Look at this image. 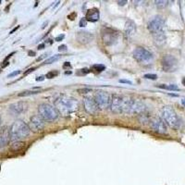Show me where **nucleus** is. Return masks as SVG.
I'll return each mask as SVG.
<instances>
[{
  "label": "nucleus",
  "mask_w": 185,
  "mask_h": 185,
  "mask_svg": "<svg viewBox=\"0 0 185 185\" xmlns=\"http://www.w3.org/2000/svg\"><path fill=\"white\" fill-rule=\"evenodd\" d=\"M146 111V106L140 100L129 96H123L120 107V114H138L142 115Z\"/></svg>",
  "instance_id": "nucleus-2"
},
{
  "label": "nucleus",
  "mask_w": 185,
  "mask_h": 185,
  "mask_svg": "<svg viewBox=\"0 0 185 185\" xmlns=\"http://www.w3.org/2000/svg\"><path fill=\"white\" fill-rule=\"evenodd\" d=\"M58 74H59V72L57 70H52V71H49L47 74H46V77L49 78V79H52V78H55Z\"/></svg>",
  "instance_id": "nucleus-28"
},
{
  "label": "nucleus",
  "mask_w": 185,
  "mask_h": 185,
  "mask_svg": "<svg viewBox=\"0 0 185 185\" xmlns=\"http://www.w3.org/2000/svg\"><path fill=\"white\" fill-rule=\"evenodd\" d=\"M83 105H84L85 110L91 115L96 114L99 109L95 99L92 97H90V96H86L83 98Z\"/></svg>",
  "instance_id": "nucleus-13"
},
{
  "label": "nucleus",
  "mask_w": 185,
  "mask_h": 185,
  "mask_svg": "<svg viewBox=\"0 0 185 185\" xmlns=\"http://www.w3.org/2000/svg\"><path fill=\"white\" fill-rule=\"evenodd\" d=\"M71 73V71H67V72H65V74H70Z\"/></svg>",
  "instance_id": "nucleus-45"
},
{
  "label": "nucleus",
  "mask_w": 185,
  "mask_h": 185,
  "mask_svg": "<svg viewBox=\"0 0 185 185\" xmlns=\"http://www.w3.org/2000/svg\"><path fill=\"white\" fill-rule=\"evenodd\" d=\"M1 122H2V119H1V116H0V125H1Z\"/></svg>",
  "instance_id": "nucleus-46"
},
{
  "label": "nucleus",
  "mask_w": 185,
  "mask_h": 185,
  "mask_svg": "<svg viewBox=\"0 0 185 185\" xmlns=\"http://www.w3.org/2000/svg\"><path fill=\"white\" fill-rule=\"evenodd\" d=\"M92 91V89H89V88H83V89H80V90H78V92H82L83 94H85V92H91Z\"/></svg>",
  "instance_id": "nucleus-32"
},
{
  "label": "nucleus",
  "mask_w": 185,
  "mask_h": 185,
  "mask_svg": "<svg viewBox=\"0 0 185 185\" xmlns=\"http://www.w3.org/2000/svg\"><path fill=\"white\" fill-rule=\"evenodd\" d=\"M63 68H64V69H67V68H71V65H70V62H65V63L63 64Z\"/></svg>",
  "instance_id": "nucleus-36"
},
{
  "label": "nucleus",
  "mask_w": 185,
  "mask_h": 185,
  "mask_svg": "<svg viewBox=\"0 0 185 185\" xmlns=\"http://www.w3.org/2000/svg\"><path fill=\"white\" fill-rule=\"evenodd\" d=\"M118 4L119 6H125L127 4V1H126V0H124V1H118Z\"/></svg>",
  "instance_id": "nucleus-38"
},
{
  "label": "nucleus",
  "mask_w": 185,
  "mask_h": 185,
  "mask_svg": "<svg viewBox=\"0 0 185 185\" xmlns=\"http://www.w3.org/2000/svg\"><path fill=\"white\" fill-rule=\"evenodd\" d=\"M99 17H100V13H99L98 9H89L86 12V21H97L99 20Z\"/></svg>",
  "instance_id": "nucleus-20"
},
{
  "label": "nucleus",
  "mask_w": 185,
  "mask_h": 185,
  "mask_svg": "<svg viewBox=\"0 0 185 185\" xmlns=\"http://www.w3.org/2000/svg\"><path fill=\"white\" fill-rule=\"evenodd\" d=\"M132 55L136 61H138L139 63L145 64V65L151 64L152 61L154 60L153 54L149 50L142 47V46H138V47H136L134 49Z\"/></svg>",
  "instance_id": "nucleus-6"
},
{
  "label": "nucleus",
  "mask_w": 185,
  "mask_h": 185,
  "mask_svg": "<svg viewBox=\"0 0 185 185\" xmlns=\"http://www.w3.org/2000/svg\"><path fill=\"white\" fill-rule=\"evenodd\" d=\"M20 73H21V70H16V71H13V72L9 73V74L8 75V77H9V78L14 77V76H16V75H18V74H20Z\"/></svg>",
  "instance_id": "nucleus-31"
},
{
  "label": "nucleus",
  "mask_w": 185,
  "mask_h": 185,
  "mask_svg": "<svg viewBox=\"0 0 185 185\" xmlns=\"http://www.w3.org/2000/svg\"><path fill=\"white\" fill-rule=\"evenodd\" d=\"M122 97H123V96H119V95H113L112 96L109 108L113 113L120 114V107H121Z\"/></svg>",
  "instance_id": "nucleus-16"
},
{
  "label": "nucleus",
  "mask_w": 185,
  "mask_h": 185,
  "mask_svg": "<svg viewBox=\"0 0 185 185\" xmlns=\"http://www.w3.org/2000/svg\"><path fill=\"white\" fill-rule=\"evenodd\" d=\"M89 72V70L88 69H82V70H81L80 71H78V74H81V73H88Z\"/></svg>",
  "instance_id": "nucleus-33"
},
{
  "label": "nucleus",
  "mask_w": 185,
  "mask_h": 185,
  "mask_svg": "<svg viewBox=\"0 0 185 185\" xmlns=\"http://www.w3.org/2000/svg\"><path fill=\"white\" fill-rule=\"evenodd\" d=\"M181 104H182L183 106H185V99H182V100H181Z\"/></svg>",
  "instance_id": "nucleus-43"
},
{
  "label": "nucleus",
  "mask_w": 185,
  "mask_h": 185,
  "mask_svg": "<svg viewBox=\"0 0 185 185\" xmlns=\"http://www.w3.org/2000/svg\"><path fill=\"white\" fill-rule=\"evenodd\" d=\"M145 79H148V80H157V74H152V73H147V74H145L144 76Z\"/></svg>",
  "instance_id": "nucleus-26"
},
{
  "label": "nucleus",
  "mask_w": 185,
  "mask_h": 185,
  "mask_svg": "<svg viewBox=\"0 0 185 185\" xmlns=\"http://www.w3.org/2000/svg\"><path fill=\"white\" fill-rule=\"evenodd\" d=\"M35 80H36V81H43V80H44V76H43V75H42V76H38V77H37Z\"/></svg>",
  "instance_id": "nucleus-37"
},
{
  "label": "nucleus",
  "mask_w": 185,
  "mask_h": 185,
  "mask_svg": "<svg viewBox=\"0 0 185 185\" xmlns=\"http://www.w3.org/2000/svg\"><path fill=\"white\" fill-rule=\"evenodd\" d=\"M0 3H1V1H0Z\"/></svg>",
  "instance_id": "nucleus-47"
},
{
  "label": "nucleus",
  "mask_w": 185,
  "mask_h": 185,
  "mask_svg": "<svg viewBox=\"0 0 185 185\" xmlns=\"http://www.w3.org/2000/svg\"><path fill=\"white\" fill-rule=\"evenodd\" d=\"M32 70H34V69H30V70H28L27 71H25V72H24V74H25V75H26V74H29V73H30V72H32Z\"/></svg>",
  "instance_id": "nucleus-39"
},
{
  "label": "nucleus",
  "mask_w": 185,
  "mask_h": 185,
  "mask_svg": "<svg viewBox=\"0 0 185 185\" xmlns=\"http://www.w3.org/2000/svg\"><path fill=\"white\" fill-rule=\"evenodd\" d=\"M60 58H61V56H60V55H56V56H52L51 58H49L48 59H46V60L44 61V64H52L53 62H55V61L59 60V59Z\"/></svg>",
  "instance_id": "nucleus-23"
},
{
  "label": "nucleus",
  "mask_w": 185,
  "mask_h": 185,
  "mask_svg": "<svg viewBox=\"0 0 185 185\" xmlns=\"http://www.w3.org/2000/svg\"><path fill=\"white\" fill-rule=\"evenodd\" d=\"M29 128L33 132H40L44 128V120L39 115H34L30 119Z\"/></svg>",
  "instance_id": "nucleus-12"
},
{
  "label": "nucleus",
  "mask_w": 185,
  "mask_h": 185,
  "mask_svg": "<svg viewBox=\"0 0 185 185\" xmlns=\"http://www.w3.org/2000/svg\"><path fill=\"white\" fill-rule=\"evenodd\" d=\"M182 84H183V85H185V78H183V79H182Z\"/></svg>",
  "instance_id": "nucleus-44"
},
{
  "label": "nucleus",
  "mask_w": 185,
  "mask_h": 185,
  "mask_svg": "<svg viewBox=\"0 0 185 185\" xmlns=\"http://www.w3.org/2000/svg\"><path fill=\"white\" fill-rule=\"evenodd\" d=\"M38 113H39V116L44 121H55L59 117V113L56 109V108L46 103H43L39 105Z\"/></svg>",
  "instance_id": "nucleus-5"
},
{
  "label": "nucleus",
  "mask_w": 185,
  "mask_h": 185,
  "mask_svg": "<svg viewBox=\"0 0 185 185\" xmlns=\"http://www.w3.org/2000/svg\"><path fill=\"white\" fill-rule=\"evenodd\" d=\"M30 128L27 123H25L23 120L18 119L16 120L9 129L10 133V141L13 142H19L21 139L26 138L30 134Z\"/></svg>",
  "instance_id": "nucleus-3"
},
{
  "label": "nucleus",
  "mask_w": 185,
  "mask_h": 185,
  "mask_svg": "<svg viewBox=\"0 0 185 185\" xmlns=\"http://www.w3.org/2000/svg\"><path fill=\"white\" fill-rule=\"evenodd\" d=\"M9 141H10L9 128L7 126L1 127L0 128V149L8 145Z\"/></svg>",
  "instance_id": "nucleus-14"
},
{
  "label": "nucleus",
  "mask_w": 185,
  "mask_h": 185,
  "mask_svg": "<svg viewBox=\"0 0 185 185\" xmlns=\"http://www.w3.org/2000/svg\"><path fill=\"white\" fill-rule=\"evenodd\" d=\"M119 82L120 83H128V84H132V82L130 81H128V80H119Z\"/></svg>",
  "instance_id": "nucleus-34"
},
{
  "label": "nucleus",
  "mask_w": 185,
  "mask_h": 185,
  "mask_svg": "<svg viewBox=\"0 0 185 185\" xmlns=\"http://www.w3.org/2000/svg\"><path fill=\"white\" fill-rule=\"evenodd\" d=\"M158 87L163 88V89H167V90H171V91H179V87L175 84H170V85L162 84V85H158Z\"/></svg>",
  "instance_id": "nucleus-22"
},
{
  "label": "nucleus",
  "mask_w": 185,
  "mask_h": 185,
  "mask_svg": "<svg viewBox=\"0 0 185 185\" xmlns=\"http://www.w3.org/2000/svg\"><path fill=\"white\" fill-rule=\"evenodd\" d=\"M55 108L59 114L67 117L78 109V101L72 96L61 95L55 100Z\"/></svg>",
  "instance_id": "nucleus-1"
},
{
  "label": "nucleus",
  "mask_w": 185,
  "mask_h": 185,
  "mask_svg": "<svg viewBox=\"0 0 185 185\" xmlns=\"http://www.w3.org/2000/svg\"><path fill=\"white\" fill-rule=\"evenodd\" d=\"M86 23H87L86 19H81V21H80V22H79V25H80L81 27H84V26H86Z\"/></svg>",
  "instance_id": "nucleus-30"
},
{
  "label": "nucleus",
  "mask_w": 185,
  "mask_h": 185,
  "mask_svg": "<svg viewBox=\"0 0 185 185\" xmlns=\"http://www.w3.org/2000/svg\"><path fill=\"white\" fill-rule=\"evenodd\" d=\"M162 69L166 72H174L178 69V60L172 55H165L161 60Z\"/></svg>",
  "instance_id": "nucleus-9"
},
{
  "label": "nucleus",
  "mask_w": 185,
  "mask_h": 185,
  "mask_svg": "<svg viewBox=\"0 0 185 185\" xmlns=\"http://www.w3.org/2000/svg\"><path fill=\"white\" fill-rule=\"evenodd\" d=\"M76 38H77L79 43L86 44V43H91L92 41V39H94V35H92V33H90V32H88L81 31V32H77Z\"/></svg>",
  "instance_id": "nucleus-17"
},
{
  "label": "nucleus",
  "mask_w": 185,
  "mask_h": 185,
  "mask_svg": "<svg viewBox=\"0 0 185 185\" xmlns=\"http://www.w3.org/2000/svg\"><path fill=\"white\" fill-rule=\"evenodd\" d=\"M149 125H150L151 129L157 133H160V134L167 133V130H168L167 125L164 122V120L159 117H155V118L151 119L149 120Z\"/></svg>",
  "instance_id": "nucleus-11"
},
{
  "label": "nucleus",
  "mask_w": 185,
  "mask_h": 185,
  "mask_svg": "<svg viewBox=\"0 0 185 185\" xmlns=\"http://www.w3.org/2000/svg\"><path fill=\"white\" fill-rule=\"evenodd\" d=\"M64 37H65V35H64V34H60L59 36L56 37V41H57V42H59V41H61V40H62Z\"/></svg>",
  "instance_id": "nucleus-35"
},
{
  "label": "nucleus",
  "mask_w": 185,
  "mask_h": 185,
  "mask_svg": "<svg viewBox=\"0 0 185 185\" xmlns=\"http://www.w3.org/2000/svg\"><path fill=\"white\" fill-rule=\"evenodd\" d=\"M29 55H30L31 57H32V56H34V55H35V53H33V52L30 51V52H29Z\"/></svg>",
  "instance_id": "nucleus-42"
},
{
  "label": "nucleus",
  "mask_w": 185,
  "mask_h": 185,
  "mask_svg": "<svg viewBox=\"0 0 185 185\" xmlns=\"http://www.w3.org/2000/svg\"><path fill=\"white\" fill-rule=\"evenodd\" d=\"M28 105L25 102H17L13 103L9 107V111L13 115V116H18L21 113H23L27 109Z\"/></svg>",
  "instance_id": "nucleus-15"
},
{
  "label": "nucleus",
  "mask_w": 185,
  "mask_h": 185,
  "mask_svg": "<svg viewBox=\"0 0 185 185\" xmlns=\"http://www.w3.org/2000/svg\"><path fill=\"white\" fill-rule=\"evenodd\" d=\"M94 99L99 109H107L110 107L111 97L108 92L105 91H97L94 96Z\"/></svg>",
  "instance_id": "nucleus-7"
},
{
  "label": "nucleus",
  "mask_w": 185,
  "mask_h": 185,
  "mask_svg": "<svg viewBox=\"0 0 185 185\" xmlns=\"http://www.w3.org/2000/svg\"><path fill=\"white\" fill-rule=\"evenodd\" d=\"M161 119L164 120L166 125L169 126L172 129H179L180 126V119L177 115L176 111L169 106H165L162 108Z\"/></svg>",
  "instance_id": "nucleus-4"
},
{
  "label": "nucleus",
  "mask_w": 185,
  "mask_h": 185,
  "mask_svg": "<svg viewBox=\"0 0 185 185\" xmlns=\"http://www.w3.org/2000/svg\"><path fill=\"white\" fill-rule=\"evenodd\" d=\"M152 36H153V40H154L155 44L157 46H158V47H161V46H163L166 43V42H167V37H166L165 32H160L153 33Z\"/></svg>",
  "instance_id": "nucleus-18"
},
{
  "label": "nucleus",
  "mask_w": 185,
  "mask_h": 185,
  "mask_svg": "<svg viewBox=\"0 0 185 185\" xmlns=\"http://www.w3.org/2000/svg\"><path fill=\"white\" fill-rule=\"evenodd\" d=\"M102 39L106 45H113L117 43L119 39V33L117 31L111 28H104L102 30Z\"/></svg>",
  "instance_id": "nucleus-10"
},
{
  "label": "nucleus",
  "mask_w": 185,
  "mask_h": 185,
  "mask_svg": "<svg viewBox=\"0 0 185 185\" xmlns=\"http://www.w3.org/2000/svg\"><path fill=\"white\" fill-rule=\"evenodd\" d=\"M94 70H96V71H103L106 68L104 65H101V64H96V65H94Z\"/></svg>",
  "instance_id": "nucleus-27"
},
{
  "label": "nucleus",
  "mask_w": 185,
  "mask_h": 185,
  "mask_svg": "<svg viewBox=\"0 0 185 185\" xmlns=\"http://www.w3.org/2000/svg\"><path fill=\"white\" fill-rule=\"evenodd\" d=\"M155 4L158 9H164L168 5V1H166V0H157V1H155Z\"/></svg>",
  "instance_id": "nucleus-21"
},
{
  "label": "nucleus",
  "mask_w": 185,
  "mask_h": 185,
  "mask_svg": "<svg viewBox=\"0 0 185 185\" xmlns=\"http://www.w3.org/2000/svg\"><path fill=\"white\" fill-rule=\"evenodd\" d=\"M147 28L152 34L157 33V32H164V28H165L164 18L159 16V15L155 16L154 18H152L148 21Z\"/></svg>",
  "instance_id": "nucleus-8"
},
{
  "label": "nucleus",
  "mask_w": 185,
  "mask_h": 185,
  "mask_svg": "<svg viewBox=\"0 0 185 185\" xmlns=\"http://www.w3.org/2000/svg\"><path fill=\"white\" fill-rule=\"evenodd\" d=\"M23 143L22 142H14V144L12 145V148L13 149H16V150H19V149H21L22 146H23Z\"/></svg>",
  "instance_id": "nucleus-25"
},
{
  "label": "nucleus",
  "mask_w": 185,
  "mask_h": 185,
  "mask_svg": "<svg viewBox=\"0 0 185 185\" xmlns=\"http://www.w3.org/2000/svg\"><path fill=\"white\" fill-rule=\"evenodd\" d=\"M125 33L129 37H132L136 33V24L132 21H127L125 24Z\"/></svg>",
  "instance_id": "nucleus-19"
},
{
  "label": "nucleus",
  "mask_w": 185,
  "mask_h": 185,
  "mask_svg": "<svg viewBox=\"0 0 185 185\" xmlns=\"http://www.w3.org/2000/svg\"><path fill=\"white\" fill-rule=\"evenodd\" d=\"M39 92L37 91H25V92H22L21 94H19L18 96L22 97V96H31V95H35V94H38Z\"/></svg>",
  "instance_id": "nucleus-24"
},
{
  "label": "nucleus",
  "mask_w": 185,
  "mask_h": 185,
  "mask_svg": "<svg viewBox=\"0 0 185 185\" xmlns=\"http://www.w3.org/2000/svg\"><path fill=\"white\" fill-rule=\"evenodd\" d=\"M59 52H62V51H67V45L65 44H61L59 46Z\"/></svg>",
  "instance_id": "nucleus-29"
},
{
  "label": "nucleus",
  "mask_w": 185,
  "mask_h": 185,
  "mask_svg": "<svg viewBox=\"0 0 185 185\" xmlns=\"http://www.w3.org/2000/svg\"><path fill=\"white\" fill-rule=\"evenodd\" d=\"M18 29H19V26H17V27H16V28H15V29H13V30H12V31H11V32H10V33H13V32H15V31H17V30H18Z\"/></svg>",
  "instance_id": "nucleus-41"
},
{
  "label": "nucleus",
  "mask_w": 185,
  "mask_h": 185,
  "mask_svg": "<svg viewBox=\"0 0 185 185\" xmlns=\"http://www.w3.org/2000/svg\"><path fill=\"white\" fill-rule=\"evenodd\" d=\"M44 47V44L43 43H42V44H40L39 46H38V49H43Z\"/></svg>",
  "instance_id": "nucleus-40"
}]
</instances>
